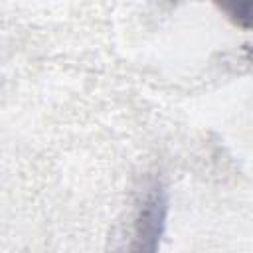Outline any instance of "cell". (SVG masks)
Masks as SVG:
<instances>
[{
	"label": "cell",
	"instance_id": "obj_1",
	"mask_svg": "<svg viewBox=\"0 0 253 253\" xmlns=\"http://www.w3.org/2000/svg\"><path fill=\"white\" fill-rule=\"evenodd\" d=\"M168 196L160 184H152L144 190L130 227V239L126 253H158L160 241L166 229Z\"/></svg>",
	"mask_w": 253,
	"mask_h": 253
},
{
	"label": "cell",
	"instance_id": "obj_2",
	"mask_svg": "<svg viewBox=\"0 0 253 253\" xmlns=\"http://www.w3.org/2000/svg\"><path fill=\"white\" fill-rule=\"evenodd\" d=\"M223 12L241 28L253 30V0L247 2H229V4H219Z\"/></svg>",
	"mask_w": 253,
	"mask_h": 253
}]
</instances>
